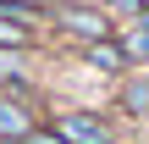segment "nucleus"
Returning a JSON list of instances; mask_svg holds the SVG:
<instances>
[{
    "mask_svg": "<svg viewBox=\"0 0 149 144\" xmlns=\"http://www.w3.org/2000/svg\"><path fill=\"white\" fill-rule=\"evenodd\" d=\"M122 55H127V61H149V11L122 28Z\"/></svg>",
    "mask_w": 149,
    "mask_h": 144,
    "instance_id": "nucleus-4",
    "label": "nucleus"
},
{
    "mask_svg": "<svg viewBox=\"0 0 149 144\" xmlns=\"http://www.w3.org/2000/svg\"><path fill=\"white\" fill-rule=\"evenodd\" d=\"M105 11L122 17V22H138V17H144V0H105Z\"/></svg>",
    "mask_w": 149,
    "mask_h": 144,
    "instance_id": "nucleus-9",
    "label": "nucleus"
},
{
    "mask_svg": "<svg viewBox=\"0 0 149 144\" xmlns=\"http://www.w3.org/2000/svg\"><path fill=\"white\" fill-rule=\"evenodd\" d=\"M55 133H61L66 144H116L111 139V122L94 117V111H66V117L55 122Z\"/></svg>",
    "mask_w": 149,
    "mask_h": 144,
    "instance_id": "nucleus-1",
    "label": "nucleus"
},
{
    "mask_svg": "<svg viewBox=\"0 0 149 144\" xmlns=\"http://www.w3.org/2000/svg\"><path fill=\"white\" fill-rule=\"evenodd\" d=\"M122 111L127 117H149V78H127L122 83Z\"/></svg>",
    "mask_w": 149,
    "mask_h": 144,
    "instance_id": "nucleus-6",
    "label": "nucleus"
},
{
    "mask_svg": "<svg viewBox=\"0 0 149 144\" xmlns=\"http://www.w3.org/2000/svg\"><path fill=\"white\" fill-rule=\"evenodd\" d=\"M28 11H33V6H6V0H0V50H28V44H33Z\"/></svg>",
    "mask_w": 149,
    "mask_h": 144,
    "instance_id": "nucleus-3",
    "label": "nucleus"
},
{
    "mask_svg": "<svg viewBox=\"0 0 149 144\" xmlns=\"http://www.w3.org/2000/svg\"><path fill=\"white\" fill-rule=\"evenodd\" d=\"M6 6H44V0H6Z\"/></svg>",
    "mask_w": 149,
    "mask_h": 144,
    "instance_id": "nucleus-11",
    "label": "nucleus"
},
{
    "mask_svg": "<svg viewBox=\"0 0 149 144\" xmlns=\"http://www.w3.org/2000/svg\"><path fill=\"white\" fill-rule=\"evenodd\" d=\"M55 22H61L66 33H77V39H88V44L111 39V17H100L94 6H61V11H55Z\"/></svg>",
    "mask_w": 149,
    "mask_h": 144,
    "instance_id": "nucleus-2",
    "label": "nucleus"
},
{
    "mask_svg": "<svg viewBox=\"0 0 149 144\" xmlns=\"http://www.w3.org/2000/svg\"><path fill=\"white\" fill-rule=\"evenodd\" d=\"M88 61L100 67V72H122V44H111V39H100V44H88Z\"/></svg>",
    "mask_w": 149,
    "mask_h": 144,
    "instance_id": "nucleus-7",
    "label": "nucleus"
},
{
    "mask_svg": "<svg viewBox=\"0 0 149 144\" xmlns=\"http://www.w3.org/2000/svg\"><path fill=\"white\" fill-rule=\"evenodd\" d=\"M0 83H17V89L28 83V61L17 50H0Z\"/></svg>",
    "mask_w": 149,
    "mask_h": 144,
    "instance_id": "nucleus-8",
    "label": "nucleus"
},
{
    "mask_svg": "<svg viewBox=\"0 0 149 144\" xmlns=\"http://www.w3.org/2000/svg\"><path fill=\"white\" fill-rule=\"evenodd\" d=\"M22 133H33L28 111H22L17 100H6V94H0V139H22Z\"/></svg>",
    "mask_w": 149,
    "mask_h": 144,
    "instance_id": "nucleus-5",
    "label": "nucleus"
},
{
    "mask_svg": "<svg viewBox=\"0 0 149 144\" xmlns=\"http://www.w3.org/2000/svg\"><path fill=\"white\" fill-rule=\"evenodd\" d=\"M6 144H66L61 133H22V139H6Z\"/></svg>",
    "mask_w": 149,
    "mask_h": 144,
    "instance_id": "nucleus-10",
    "label": "nucleus"
}]
</instances>
